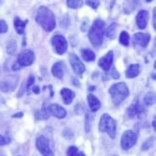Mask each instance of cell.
Wrapping results in <instances>:
<instances>
[{
	"instance_id": "obj_1",
	"label": "cell",
	"mask_w": 156,
	"mask_h": 156,
	"mask_svg": "<svg viewBox=\"0 0 156 156\" xmlns=\"http://www.w3.org/2000/svg\"><path fill=\"white\" fill-rule=\"evenodd\" d=\"M35 20L46 31H53L55 29V25H56L55 15H54V12L46 6H40L37 9Z\"/></svg>"
},
{
	"instance_id": "obj_2",
	"label": "cell",
	"mask_w": 156,
	"mask_h": 156,
	"mask_svg": "<svg viewBox=\"0 0 156 156\" xmlns=\"http://www.w3.org/2000/svg\"><path fill=\"white\" fill-rule=\"evenodd\" d=\"M104 33H105V23L100 19H96L91 28L89 31V39L90 43H91L95 48H99L102 43V37H104Z\"/></svg>"
},
{
	"instance_id": "obj_3",
	"label": "cell",
	"mask_w": 156,
	"mask_h": 156,
	"mask_svg": "<svg viewBox=\"0 0 156 156\" xmlns=\"http://www.w3.org/2000/svg\"><path fill=\"white\" fill-rule=\"evenodd\" d=\"M109 93L112 98V102L115 104V105H119V104H121L130 94L129 91V87L125 83H118V84H114L110 90H109Z\"/></svg>"
},
{
	"instance_id": "obj_4",
	"label": "cell",
	"mask_w": 156,
	"mask_h": 156,
	"mask_svg": "<svg viewBox=\"0 0 156 156\" xmlns=\"http://www.w3.org/2000/svg\"><path fill=\"white\" fill-rule=\"evenodd\" d=\"M99 130L101 133H108L109 136L111 139H114L115 135H116V122H115V120L111 118L110 115L104 114L101 116V119H100Z\"/></svg>"
},
{
	"instance_id": "obj_5",
	"label": "cell",
	"mask_w": 156,
	"mask_h": 156,
	"mask_svg": "<svg viewBox=\"0 0 156 156\" xmlns=\"http://www.w3.org/2000/svg\"><path fill=\"white\" fill-rule=\"evenodd\" d=\"M51 44H53L55 51L59 55H62V54L66 53V50H68V41H66V39H65L62 35L53 36V39H51Z\"/></svg>"
},
{
	"instance_id": "obj_6",
	"label": "cell",
	"mask_w": 156,
	"mask_h": 156,
	"mask_svg": "<svg viewBox=\"0 0 156 156\" xmlns=\"http://www.w3.org/2000/svg\"><path fill=\"white\" fill-rule=\"evenodd\" d=\"M137 141V136L134 131L131 130H127L122 134V137H121V147L124 150H127V149H131Z\"/></svg>"
},
{
	"instance_id": "obj_7",
	"label": "cell",
	"mask_w": 156,
	"mask_h": 156,
	"mask_svg": "<svg viewBox=\"0 0 156 156\" xmlns=\"http://www.w3.org/2000/svg\"><path fill=\"white\" fill-rule=\"evenodd\" d=\"M18 79H19V77L16 75H9L5 80H3L2 83H0V90H2L3 93H10V91H12V90L16 87Z\"/></svg>"
},
{
	"instance_id": "obj_8",
	"label": "cell",
	"mask_w": 156,
	"mask_h": 156,
	"mask_svg": "<svg viewBox=\"0 0 156 156\" xmlns=\"http://www.w3.org/2000/svg\"><path fill=\"white\" fill-rule=\"evenodd\" d=\"M36 147L39 149L44 156H54V152L53 150L50 149V145H49V141L46 140V137L44 136H39L36 139Z\"/></svg>"
},
{
	"instance_id": "obj_9",
	"label": "cell",
	"mask_w": 156,
	"mask_h": 156,
	"mask_svg": "<svg viewBox=\"0 0 156 156\" xmlns=\"http://www.w3.org/2000/svg\"><path fill=\"white\" fill-rule=\"evenodd\" d=\"M34 59H35V55L31 50H24L18 56V64L20 66H29V65L34 62Z\"/></svg>"
},
{
	"instance_id": "obj_10",
	"label": "cell",
	"mask_w": 156,
	"mask_h": 156,
	"mask_svg": "<svg viewBox=\"0 0 156 156\" xmlns=\"http://www.w3.org/2000/svg\"><path fill=\"white\" fill-rule=\"evenodd\" d=\"M69 58H70V64H71L74 71H75L77 75H81V74L85 71V66H84V64L81 62V60L77 58L75 54H70Z\"/></svg>"
},
{
	"instance_id": "obj_11",
	"label": "cell",
	"mask_w": 156,
	"mask_h": 156,
	"mask_svg": "<svg viewBox=\"0 0 156 156\" xmlns=\"http://www.w3.org/2000/svg\"><path fill=\"white\" fill-rule=\"evenodd\" d=\"M112 61H114V53L112 51H109V53L105 55V56H102L100 60H99V66L102 69V70H110L111 68V65H112Z\"/></svg>"
},
{
	"instance_id": "obj_12",
	"label": "cell",
	"mask_w": 156,
	"mask_h": 156,
	"mask_svg": "<svg viewBox=\"0 0 156 156\" xmlns=\"http://www.w3.org/2000/svg\"><path fill=\"white\" fill-rule=\"evenodd\" d=\"M134 41H135V44L140 45L141 48H146L150 41V35L144 34V33H136L134 35Z\"/></svg>"
},
{
	"instance_id": "obj_13",
	"label": "cell",
	"mask_w": 156,
	"mask_h": 156,
	"mask_svg": "<svg viewBox=\"0 0 156 156\" xmlns=\"http://www.w3.org/2000/svg\"><path fill=\"white\" fill-rule=\"evenodd\" d=\"M147 20H149V12L146 10H140L136 16V23L139 29H145L147 25Z\"/></svg>"
},
{
	"instance_id": "obj_14",
	"label": "cell",
	"mask_w": 156,
	"mask_h": 156,
	"mask_svg": "<svg viewBox=\"0 0 156 156\" xmlns=\"http://www.w3.org/2000/svg\"><path fill=\"white\" fill-rule=\"evenodd\" d=\"M49 111L51 115L56 116L58 119H64L66 116V110L62 109L60 105H56V104H53V105L49 106Z\"/></svg>"
},
{
	"instance_id": "obj_15",
	"label": "cell",
	"mask_w": 156,
	"mask_h": 156,
	"mask_svg": "<svg viewBox=\"0 0 156 156\" xmlns=\"http://www.w3.org/2000/svg\"><path fill=\"white\" fill-rule=\"evenodd\" d=\"M87 102H89V106H90V109H91L93 112L98 111L100 109V106H101L100 100L96 96H94L93 94H89L87 95Z\"/></svg>"
},
{
	"instance_id": "obj_16",
	"label": "cell",
	"mask_w": 156,
	"mask_h": 156,
	"mask_svg": "<svg viewBox=\"0 0 156 156\" xmlns=\"http://www.w3.org/2000/svg\"><path fill=\"white\" fill-rule=\"evenodd\" d=\"M64 68H65V65L61 61H59V62L53 65L51 73H53V75L56 77V79H62V76H64Z\"/></svg>"
},
{
	"instance_id": "obj_17",
	"label": "cell",
	"mask_w": 156,
	"mask_h": 156,
	"mask_svg": "<svg viewBox=\"0 0 156 156\" xmlns=\"http://www.w3.org/2000/svg\"><path fill=\"white\" fill-rule=\"evenodd\" d=\"M144 112V109H142V106L139 104V101H134L133 102V105L129 108V115L131 116H139L140 114Z\"/></svg>"
},
{
	"instance_id": "obj_18",
	"label": "cell",
	"mask_w": 156,
	"mask_h": 156,
	"mask_svg": "<svg viewBox=\"0 0 156 156\" xmlns=\"http://www.w3.org/2000/svg\"><path fill=\"white\" fill-rule=\"evenodd\" d=\"M139 74H140V65H137V64H131L126 69V77H129V79L136 77Z\"/></svg>"
},
{
	"instance_id": "obj_19",
	"label": "cell",
	"mask_w": 156,
	"mask_h": 156,
	"mask_svg": "<svg viewBox=\"0 0 156 156\" xmlns=\"http://www.w3.org/2000/svg\"><path fill=\"white\" fill-rule=\"evenodd\" d=\"M60 94H61L62 100H64V102L66 104V105H69V104H71V101H73V99H74V96H75L74 91H71L70 89H62Z\"/></svg>"
},
{
	"instance_id": "obj_20",
	"label": "cell",
	"mask_w": 156,
	"mask_h": 156,
	"mask_svg": "<svg viewBox=\"0 0 156 156\" xmlns=\"http://www.w3.org/2000/svg\"><path fill=\"white\" fill-rule=\"evenodd\" d=\"M137 5H139V0H125V3H124V11L129 14V12H131Z\"/></svg>"
},
{
	"instance_id": "obj_21",
	"label": "cell",
	"mask_w": 156,
	"mask_h": 156,
	"mask_svg": "<svg viewBox=\"0 0 156 156\" xmlns=\"http://www.w3.org/2000/svg\"><path fill=\"white\" fill-rule=\"evenodd\" d=\"M27 24H28V21H23L19 18L14 19V27H15V30L18 34H24V29H25V25Z\"/></svg>"
},
{
	"instance_id": "obj_22",
	"label": "cell",
	"mask_w": 156,
	"mask_h": 156,
	"mask_svg": "<svg viewBox=\"0 0 156 156\" xmlns=\"http://www.w3.org/2000/svg\"><path fill=\"white\" fill-rule=\"evenodd\" d=\"M81 56L85 61H93L95 59V53L90 49H83L81 50Z\"/></svg>"
},
{
	"instance_id": "obj_23",
	"label": "cell",
	"mask_w": 156,
	"mask_h": 156,
	"mask_svg": "<svg viewBox=\"0 0 156 156\" xmlns=\"http://www.w3.org/2000/svg\"><path fill=\"white\" fill-rule=\"evenodd\" d=\"M144 102L146 105H154L156 102V94L155 93H147L145 96H144Z\"/></svg>"
},
{
	"instance_id": "obj_24",
	"label": "cell",
	"mask_w": 156,
	"mask_h": 156,
	"mask_svg": "<svg viewBox=\"0 0 156 156\" xmlns=\"http://www.w3.org/2000/svg\"><path fill=\"white\" fill-rule=\"evenodd\" d=\"M66 4L71 9H79L83 6L84 0H66Z\"/></svg>"
},
{
	"instance_id": "obj_25",
	"label": "cell",
	"mask_w": 156,
	"mask_h": 156,
	"mask_svg": "<svg viewBox=\"0 0 156 156\" xmlns=\"http://www.w3.org/2000/svg\"><path fill=\"white\" fill-rule=\"evenodd\" d=\"M6 51H8V54H10V55H14L16 53V43L14 40H10L6 44Z\"/></svg>"
},
{
	"instance_id": "obj_26",
	"label": "cell",
	"mask_w": 156,
	"mask_h": 156,
	"mask_svg": "<svg viewBox=\"0 0 156 156\" xmlns=\"http://www.w3.org/2000/svg\"><path fill=\"white\" fill-rule=\"evenodd\" d=\"M50 115H51V114H50L49 109H43V110H40V111H37V112H36V119H39V120H44V119H48Z\"/></svg>"
},
{
	"instance_id": "obj_27",
	"label": "cell",
	"mask_w": 156,
	"mask_h": 156,
	"mask_svg": "<svg viewBox=\"0 0 156 156\" xmlns=\"http://www.w3.org/2000/svg\"><path fill=\"white\" fill-rule=\"evenodd\" d=\"M120 44L121 45H124V46H127L129 45V43H130V36H129V34L126 33V31H121V34H120Z\"/></svg>"
},
{
	"instance_id": "obj_28",
	"label": "cell",
	"mask_w": 156,
	"mask_h": 156,
	"mask_svg": "<svg viewBox=\"0 0 156 156\" xmlns=\"http://www.w3.org/2000/svg\"><path fill=\"white\" fill-rule=\"evenodd\" d=\"M115 31H116V24H111L110 27L106 29V36L109 39H114L115 37Z\"/></svg>"
},
{
	"instance_id": "obj_29",
	"label": "cell",
	"mask_w": 156,
	"mask_h": 156,
	"mask_svg": "<svg viewBox=\"0 0 156 156\" xmlns=\"http://www.w3.org/2000/svg\"><path fill=\"white\" fill-rule=\"evenodd\" d=\"M66 155L68 156H79V151H77V147L76 146H70L66 151Z\"/></svg>"
},
{
	"instance_id": "obj_30",
	"label": "cell",
	"mask_w": 156,
	"mask_h": 156,
	"mask_svg": "<svg viewBox=\"0 0 156 156\" xmlns=\"http://www.w3.org/2000/svg\"><path fill=\"white\" fill-rule=\"evenodd\" d=\"M86 4H87L89 6H91L93 9H96V8L100 5L99 0H86Z\"/></svg>"
},
{
	"instance_id": "obj_31",
	"label": "cell",
	"mask_w": 156,
	"mask_h": 156,
	"mask_svg": "<svg viewBox=\"0 0 156 156\" xmlns=\"http://www.w3.org/2000/svg\"><path fill=\"white\" fill-rule=\"evenodd\" d=\"M8 31V24L4 20H0V34Z\"/></svg>"
},
{
	"instance_id": "obj_32",
	"label": "cell",
	"mask_w": 156,
	"mask_h": 156,
	"mask_svg": "<svg viewBox=\"0 0 156 156\" xmlns=\"http://www.w3.org/2000/svg\"><path fill=\"white\" fill-rule=\"evenodd\" d=\"M8 142H9V140H8L6 137H4V136L0 135V145H5V144H8Z\"/></svg>"
},
{
	"instance_id": "obj_33",
	"label": "cell",
	"mask_w": 156,
	"mask_h": 156,
	"mask_svg": "<svg viewBox=\"0 0 156 156\" xmlns=\"http://www.w3.org/2000/svg\"><path fill=\"white\" fill-rule=\"evenodd\" d=\"M152 144V139H150V141H149V144H144V146H142V150H149V147H150V145Z\"/></svg>"
},
{
	"instance_id": "obj_34",
	"label": "cell",
	"mask_w": 156,
	"mask_h": 156,
	"mask_svg": "<svg viewBox=\"0 0 156 156\" xmlns=\"http://www.w3.org/2000/svg\"><path fill=\"white\" fill-rule=\"evenodd\" d=\"M34 83V76L33 75H30V77H29V81H28V84H27V89H29L30 87V85Z\"/></svg>"
},
{
	"instance_id": "obj_35",
	"label": "cell",
	"mask_w": 156,
	"mask_h": 156,
	"mask_svg": "<svg viewBox=\"0 0 156 156\" xmlns=\"http://www.w3.org/2000/svg\"><path fill=\"white\" fill-rule=\"evenodd\" d=\"M154 28L156 30V8L154 9Z\"/></svg>"
},
{
	"instance_id": "obj_36",
	"label": "cell",
	"mask_w": 156,
	"mask_h": 156,
	"mask_svg": "<svg viewBox=\"0 0 156 156\" xmlns=\"http://www.w3.org/2000/svg\"><path fill=\"white\" fill-rule=\"evenodd\" d=\"M112 76L115 77V79H118V77H119V73H118V71H116L115 69L112 70Z\"/></svg>"
},
{
	"instance_id": "obj_37",
	"label": "cell",
	"mask_w": 156,
	"mask_h": 156,
	"mask_svg": "<svg viewBox=\"0 0 156 156\" xmlns=\"http://www.w3.org/2000/svg\"><path fill=\"white\" fill-rule=\"evenodd\" d=\"M33 91H34L35 94H39V93H40V90H39V87H37V86H34V90H33Z\"/></svg>"
},
{
	"instance_id": "obj_38",
	"label": "cell",
	"mask_w": 156,
	"mask_h": 156,
	"mask_svg": "<svg viewBox=\"0 0 156 156\" xmlns=\"http://www.w3.org/2000/svg\"><path fill=\"white\" fill-rule=\"evenodd\" d=\"M152 126H154V129H155V130H156V119H155V120H154V122H152Z\"/></svg>"
},
{
	"instance_id": "obj_39",
	"label": "cell",
	"mask_w": 156,
	"mask_h": 156,
	"mask_svg": "<svg viewBox=\"0 0 156 156\" xmlns=\"http://www.w3.org/2000/svg\"><path fill=\"white\" fill-rule=\"evenodd\" d=\"M79 156H86L84 152H79Z\"/></svg>"
},
{
	"instance_id": "obj_40",
	"label": "cell",
	"mask_w": 156,
	"mask_h": 156,
	"mask_svg": "<svg viewBox=\"0 0 156 156\" xmlns=\"http://www.w3.org/2000/svg\"><path fill=\"white\" fill-rule=\"evenodd\" d=\"M155 69H156V61H155Z\"/></svg>"
}]
</instances>
